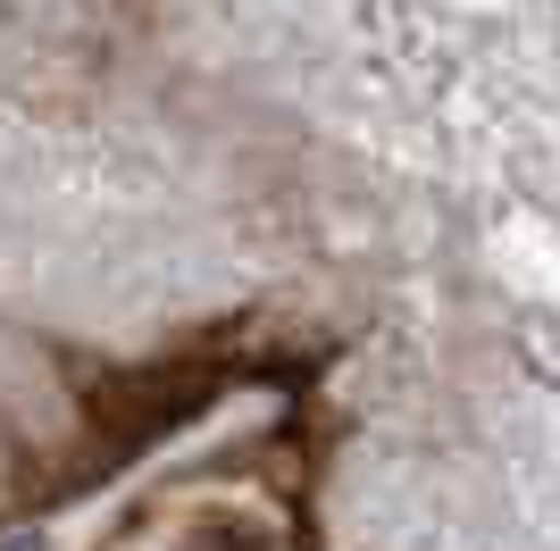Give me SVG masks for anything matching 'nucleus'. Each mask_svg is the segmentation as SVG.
Instances as JSON below:
<instances>
[{
    "label": "nucleus",
    "mask_w": 560,
    "mask_h": 551,
    "mask_svg": "<svg viewBox=\"0 0 560 551\" xmlns=\"http://www.w3.org/2000/svg\"><path fill=\"white\" fill-rule=\"evenodd\" d=\"M0 551H43V535L25 527V535H0Z\"/></svg>",
    "instance_id": "f257e3e1"
}]
</instances>
